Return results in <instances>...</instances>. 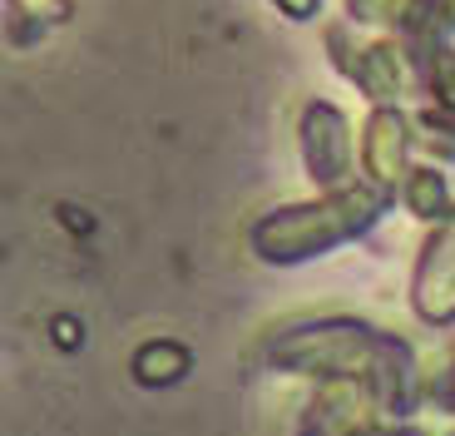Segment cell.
<instances>
[{
  "instance_id": "obj_1",
  "label": "cell",
  "mask_w": 455,
  "mask_h": 436,
  "mask_svg": "<svg viewBox=\"0 0 455 436\" xmlns=\"http://www.w3.org/2000/svg\"><path fill=\"white\" fill-rule=\"evenodd\" d=\"M391 204V189L387 184H352L341 189V194L322 198L317 208H287V214H273L252 233L262 253H267V263H297V258H307V253L327 248L337 238H356L362 229H371L376 218L387 214Z\"/></svg>"
},
{
  "instance_id": "obj_2",
  "label": "cell",
  "mask_w": 455,
  "mask_h": 436,
  "mask_svg": "<svg viewBox=\"0 0 455 436\" xmlns=\"http://www.w3.org/2000/svg\"><path fill=\"white\" fill-rule=\"evenodd\" d=\"M327 50L337 55V69L371 104H396V100H406V90H421V85H416V65H411V55L401 45H391V40L356 45L347 25H331Z\"/></svg>"
},
{
  "instance_id": "obj_3",
  "label": "cell",
  "mask_w": 455,
  "mask_h": 436,
  "mask_svg": "<svg viewBox=\"0 0 455 436\" xmlns=\"http://www.w3.org/2000/svg\"><path fill=\"white\" fill-rule=\"evenodd\" d=\"M302 159L322 189H347L352 184V129L341 119L337 104L312 100L302 109Z\"/></svg>"
},
{
  "instance_id": "obj_4",
  "label": "cell",
  "mask_w": 455,
  "mask_h": 436,
  "mask_svg": "<svg viewBox=\"0 0 455 436\" xmlns=\"http://www.w3.org/2000/svg\"><path fill=\"white\" fill-rule=\"evenodd\" d=\"M406 149H411V119L401 115L396 104H376L366 119V139H362V159L371 169L376 184H396L406 169Z\"/></svg>"
},
{
  "instance_id": "obj_5",
  "label": "cell",
  "mask_w": 455,
  "mask_h": 436,
  "mask_svg": "<svg viewBox=\"0 0 455 436\" xmlns=\"http://www.w3.org/2000/svg\"><path fill=\"white\" fill-rule=\"evenodd\" d=\"M421 11V0H347V15L356 25H371V30H406Z\"/></svg>"
},
{
  "instance_id": "obj_6",
  "label": "cell",
  "mask_w": 455,
  "mask_h": 436,
  "mask_svg": "<svg viewBox=\"0 0 455 436\" xmlns=\"http://www.w3.org/2000/svg\"><path fill=\"white\" fill-rule=\"evenodd\" d=\"M416 129L426 134V149L441 154V159H455V109L451 104H426L416 115Z\"/></svg>"
},
{
  "instance_id": "obj_7",
  "label": "cell",
  "mask_w": 455,
  "mask_h": 436,
  "mask_svg": "<svg viewBox=\"0 0 455 436\" xmlns=\"http://www.w3.org/2000/svg\"><path fill=\"white\" fill-rule=\"evenodd\" d=\"M406 198H411V208H416L421 218H435L445 208V179L435 169H411Z\"/></svg>"
},
{
  "instance_id": "obj_8",
  "label": "cell",
  "mask_w": 455,
  "mask_h": 436,
  "mask_svg": "<svg viewBox=\"0 0 455 436\" xmlns=\"http://www.w3.org/2000/svg\"><path fill=\"white\" fill-rule=\"evenodd\" d=\"M11 11L15 15H30V20L55 25V20H65V15H69V0H11Z\"/></svg>"
},
{
  "instance_id": "obj_9",
  "label": "cell",
  "mask_w": 455,
  "mask_h": 436,
  "mask_svg": "<svg viewBox=\"0 0 455 436\" xmlns=\"http://www.w3.org/2000/svg\"><path fill=\"white\" fill-rule=\"evenodd\" d=\"M273 5L287 15V20H312V15L322 11V0H273Z\"/></svg>"
}]
</instances>
